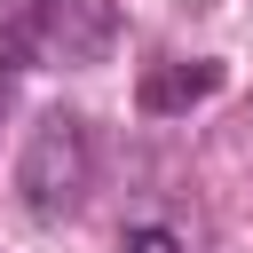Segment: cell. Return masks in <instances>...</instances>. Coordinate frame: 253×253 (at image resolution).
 Returning a JSON list of instances; mask_svg holds the SVG:
<instances>
[{
    "label": "cell",
    "instance_id": "6da1fadb",
    "mask_svg": "<svg viewBox=\"0 0 253 253\" xmlns=\"http://www.w3.org/2000/svg\"><path fill=\"white\" fill-rule=\"evenodd\" d=\"M111 40H119L111 0H32L0 24V71H32V63L87 71L111 55Z\"/></svg>",
    "mask_w": 253,
    "mask_h": 253
},
{
    "label": "cell",
    "instance_id": "7a4b0ae2",
    "mask_svg": "<svg viewBox=\"0 0 253 253\" xmlns=\"http://www.w3.org/2000/svg\"><path fill=\"white\" fill-rule=\"evenodd\" d=\"M16 190H24V206L32 213H71L79 206V190H87V119H71V111H47L40 126H32V142H24V166H16Z\"/></svg>",
    "mask_w": 253,
    "mask_h": 253
},
{
    "label": "cell",
    "instance_id": "3957f363",
    "mask_svg": "<svg viewBox=\"0 0 253 253\" xmlns=\"http://www.w3.org/2000/svg\"><path fill=\"white\" fill-rule=\"evenodd\" d=\"M213 87H221V63H158L142 79V111H182V103H198Z\"/></svg>",
    "mask_w": 253,
    "mask_h": 253
},
{
    "label": "cell",
    "instance_id": "277c9868",
    "mask_svg": "<svg viewBox=\"0 0 253 253\" xmlns=\"http://www.w3.org/2000/svg\"><path fill=\"white\" fill-rule=\"evenodd\" d=\"M119 253H182V245H174V237H166V229H134V237H126V245H119Z\"/></svg>",
    "mask_w": 253,
    "mask_h": 253
}]
</instances>
